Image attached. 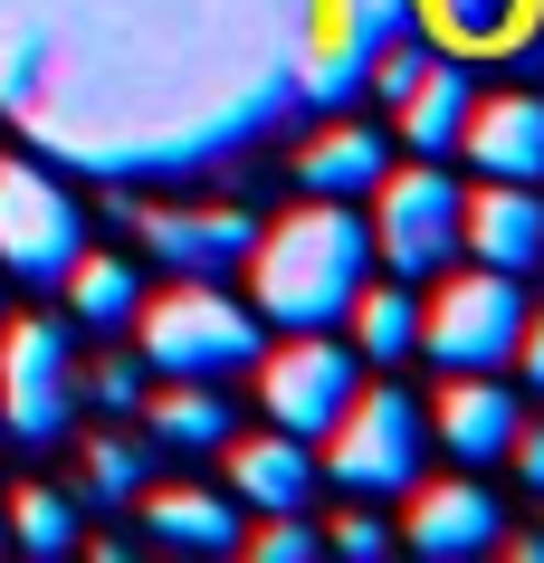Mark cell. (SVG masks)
Wrapping results in <instances>:
<instances>
[{
	"instance_id": "obj_1",
	"label": "cell",
	"mask_w": 544,
	"mask_h": 563,
	"mask_svg": "<svg viewBox=\"0 0 544 563\" xmlns=\"http://www.w3.org/2000/svg\"><path fill=\"white\" fill-rule=\"evenodd\" d=\"M248 258H258V316H268V325L325 334V325H344V306H354L363 277H373V230H363L344 201H306V210H287Z\"/></svg>"
},
{
	"instance_id": "obj_2",
	"label": "cell",
	"mask_w": 544,
	"mask_h": 563,
	"mask_svg": "<svg viewBox=\"0 0 544 563\" xmlns=\"http://www.w3.org/2000/svg\"><path fill=\"white\" fill-rule=\"evenodd\" d=\"M258 316H248L240 297H220L211 277H181V287H163V297L134 306V344H144L153 373H173V383H211V373H240V363H258Z\"/></svg>"
},
{
	"instance_id": "obj_3",
	"label": "cell",
	"mask_w": 544,
	"mask_h": 563,
	"mask_svg": "<svg viewBox=\"0 0 544 563\" xmlns=\"http://www.w3.org/2000/svg\"><path fill=\"white\" fill-rule=\"evenodd\" d=\"M515 334H525V297H515L507 267H468L440 287V306L421 316V354L449 363V373H497L515 363Z\"/></svg>"
},
{
	"instance_id": "obj_4",
	"label": "cell",
	"mask_w": 544,
	"mask_h": 563,
	"mask_svg": "<svg viewBox=\"0 0 544 563\" xmlns=\"http://www.w3.org/2000/svg\"><path fill=\"white\" fill-rule=\"evenodd\" d=\"M87 249V220L77 201L58 191V173H38V163H0V267L20 277V287H58L67 267Z\"/></svg>"
},
{
	"instance_id": "obj_5",
	"label": "cell",
	"mask_w": 544,
	"mask_h": 563,
	"mask_svg": "<svg viewBox=\"0 0 544 563\" xmlns=\"http://www.w3.org/2000/svg\"><path fill=\"white\" fill-rule=\"evenodd\" d=\"M325 440H334V487H354V497H401L421 477V411H411V391H354Z\"/></svg>"
},
{
	"instance_id": "obj_6",
	"label": "cell",
	"mask_w": 544,
	"mask_h": 563,
	"mask_svg": "<svg viewBox=\"0 0 544 563\" xmlns=\"http://www.w3.org/2000/svg\"><path fill=\"white\" fill-rule=\"evenodd\" d=\"M373 258L401 277H440L458 258V181L449 173H382L373 181Z\"/></svg>"
},
{
	"instance_id": "obj_7",
	"label": "cell",
	"mask_w": 544,
	"mask_h": 563,
	"mask_svg": "<svg viewBox=\"0 0 544 563\" xmlns=\"http://www.w3.org/2000/svg\"><path fill=\"white\" fill-rule=\"evenodd\" d=\"M354 391H363V373H354V354H344L334 334H287V344L268 354V373H258L268 420H277V430H297V440H325Z\"/></svg>"
},
{
	"instance_id": "obj_8",
	"label": "cell",
	"mask_w": 544,
	"mask_h": 563,
	"mask_svg": "<svg viewBox=\"0 0 544 563\" xmlns=\"http://www.w3.org/2000/svg\"><path fill=\"white\" fill-rule=\"evenodd\" d=\"M67 401H77V383H67V334L58 325H10L0 334V430H20V440H58L67 430Z\"/></svg>"
},
{
	"instance_id": "obj_9",
	"label": "cell",
	"mask_w": 544,
	"mask_h": 563,
	"mask_svg": "<svg viewBox=\"0 0 544 563\" xmlns=\"http://www.w3.org/2000/svg\"><path fill=\"white\" fill-rule=\"evenodd\" d=\"M497 534H507V516H497V497H487L478 477H430L421 497H411V554H430V563L487 554Z\"/></svg>"
},
{
	"instance_id": "obj_10",
	"label": "cell",
	"mask_w": 544,
	"mask_h": 563,
	"mask_svg": "<svg viewBox=\"0 0 544 563\" xmlns=\"http://www.w3.org/2000/svg\"><path fill=\"white\" fill-rule=\"evenodd\" d=\"M458 249H478V267H535L544 258V201L535 181H487L478 201H458Z\"/></svg>"
},
{
	"instance_id": "obj_11",
	"label": "cell",
	"mask_w": 544,
	"mask_h": 563,
	"mask_svg": "<svg viewBox=\"0 0 544 563\" xmlns=\"http://www.w3.org/2000/svg\"><path fill=\"white\" fill-rule=\"evenodd\" d=\"M230 449V497L258 506V516H306V497H315V459H306L297 430H277L268 440H220Z\"/></svg>"
},
{
	"instance_id": "obj_12",
	"label": "cell",
	"mask_w": 544,
	"mask_h": 563,
	"mask_svg": "<svg viewBox=\"0 0 544 563\" xmlns=\"http://www.w3.org/2000/svg\"><path fill=\"white\" fill-rule=\"evenodd\" d=\"M144 239L181 277H230V267L258 249V220L248 210H144Z\"/></svg>"
},
{
	"instance_id": "obj_13",
	"label": "cell",
	"mask_w": 544,
	"mask_h": 563,
	"mask_svg": "<svg viewBox=\"0 0 544 563\" xmlns=\"http://www.w3.org/2000/svg\"><path fill=\"white\" fill-rule=\"evenodd\" d=\"M458 144L497 181H544V96H487V106H468Z\"/></svg>"
},
{
	"instance_id": "obj_14",
	"label": "cell",
	"mask_w": 544,
	"mask_h": 563,
	"mask_svg": "<svg viewBox=\"0 0 544 563\" xmlns=\"http://www.w3.org/2000/svg\"><path fill=\"white\" fill-rule=\"evenodd\" d=\"M515 391H497V373H449V391H440V440L478 468V459H507L515 440Z\"/></svg>"
},
{
	"instance_id": "obj_15",
	"label": "cell",
	"mask_w": 544,
	"mask_h": 563,
	"mask_svg": "<svg viewBox=\"0 0 544 563\" xmlns=\"http://www.w3.org/2000/svg\"><path fill=\"white\" fill-rule=\"evenodd\" d=\"M144 526H153V544H181V554H230V544H240V497H211V487H144Z\"/></svg>"
},
{
	"instance_id": "obj_16",
	"label": "cell",
	"mask_w": 544,
	"mask_h": 563,
	"mask_svg": "<svg viewBox=\"0 0 544 563\" xmlns=\"http://www.w3.org/2000/svg\"><path fill=\"white\" fill-rule=\"evenodd\" d=\"M468 106H478V87H468V67L458 58H430L421 87L401 96V134H411V153H458V134H468Z\"/></svg>"
},
{
	"instance_id": "obj_17",
	"label": "cell",
	"mask_w": 544,
	"mask_h": 563,
	"mask_svg": "<svg viewBox=\"0 0 544 563\" xmlns=\"http://www.w3.org/2000/svg\"><path fill=\"white\" fill-rule=\"evenodd\" d=\"M297 181L315 191V201H354V191H373L382 181V134L373 124H334V134H315L297 163Z\"/></svg>"
},
{
	"instance_id": "obj_18",
	"label": "cell",
	"mask_w": 544,
	"mask_h": 563,
	"mask_svg": "<svg viewBox=\"0 0 544 563\" xmlns=\"http://www.w3.org/2000/svg\"><path fill=\"white\" fill-rule=\"evenodd\" d=\"M58 297L77 306V325H134V306H144V287H134V267L124 258H96V249H77V267L58 277Z\"/></svg>"
},
{
	"instance_id": "obj_19",
	"label": "cell",
	"mask_w": 544,
	"mask_h": 563,
	"mask_svg": "<svg viewBox=\"0 0 544 563\" xmlns=\"http://www.w3.org/2000/svg\"><path fill=\"white\" fill-rule=\"evenodd\" d=\"M344 316H354V344H363L373 363H401L411 344H421V306H411V277H401V287H373V277H363V297L344 306Z\"/></svg>"
},
{
	"instance_id": "obj_20",
	"label": "cell",
	"mask_w": 544,
	"mask_h": 563,
	"mask_svg": "<svg viewBox=\"0 0 544 563\" xmlns=\"http://www.w3.org/2000/svg\"><path fill=\"white\" fill-rule=\"evenodd\" d=\"M134 411L153 420V440H163V449H220V440H230V401L201 391V383H173L163 401H134Z\"/></svg>"
},
{
	"instance_id": "obj_21",
	"label": "cell",
	"mask_w": 544,
	"mask_h": 563,
	"mask_svg": "<svg viewBox=\"0 0 544 563\" xmlns=\"http://www.w3.org/2000/svg\"><path fill=\"white\" fill-rule=\"evenodd\" d=\"M0 534H10L20 554H67V544H77V506L48 497V487H20V497L0 506Z\"/></svg>"
},
{
	"instance_id": "obj_22",
	"label": "cell",
	"mask_w": 544,
	"mask_h": 563,
	"mask_svg": "<svg viewBox=\"0 0 544 563\" xmlns=\"http://www.w3.org/2000/svg\"><path fill=\"white\" fill-rule=\"evenodd\" d=\"M87 497H96V506H134V497H144V449L96 440V449H87Z\"/></svg>"
},
{
	"instance_id": "obj_23",
	"label": "cell",
	"mask_w": 544,
	"mask_h": 563,
	"mask_svg": "<svg viewBox=\"0 0 544 563\" xmlns=\"http://www.w3.org/2000/svg\"><path fill=\"white\" fill-rule=\"evenodd\" d=\"M315 554H325V534L306 516H258V563H315Z\"/></svg>"
},
{
	"instance_id": "obj_24",
	"label": "cell",
	"mask_w": 544,
	"mask_h": 563,
	"mask_svg": "<svg viewBox=\"0 0 544 563\" xmlns=\"http://www.w3.org/2000/svg\"><path fill=\"white\" fill-rule=\"evenodd\" d=\"M87 401H96V411H134V401H144V363H96Z\"/></svg>"
},
{
	"instance_id": "obj_25",
	"label": "cell",
	"mask_w": 544,
	"mask_h": 563,
	"mask_svg": "<svg viewBox=\"0 0 544 563\" xmlns=\"http://www.w3.org/2000/svg\"><path fill=\"white\" fill-rule=\"evenodd\" d=\"M421 67H430V48H392V58H373V87H382V96L401 106V96L421 87Z\"/></svg>"
},
{
	"instance_id": "obj_26",
	"label": "cell",
	"mask_w": 544,
	"mask_h": 563,
	"mask_svg": "<svg viewBox=\"0 0 544 563\" xmlns=\"http://www.w3.org/2000/svg\"><path fill=\"white\" fill-rule=\"evenodd\" d=\"M382 544H392V534L373 526V516H344V526H334V544H325V554H344V563H373V554H382Z\"/></svg>"
},
{
	"instance_id": "obj_27",
	"label": "cell",
	"mask_w": 544,
	"mask_h": 563,
	"mask_svg": "<svg viewBox=\"0 0 544 563\" xmlns=\"http://www.w3.org/2000/svg\"><path fill=\"white\" fill-rule=\"evenodd\" d=\"M507 459H515V477H525V487H544V430H525V420H515Z\"/></svg>"
},
{
	"instance_id": "obj_28",
	"label": "cell",
	"mask_w": 544,
	"mask_h": 563,
	"mask_svg": "<svg viewBox=\"0 0 544 563\" xmlns=\"http://www.w3.org/2000/svg\"><path fill=\"white\" fill-rule=\"evenodd\" d=\"M515 354H525V383L544 391V325H525V334H515Z\"/></svg>"
},
{
	"instance_id": "obj_29",
	"label": "cell",
	"mask_w": 544,
	"mask_h": 563,
	"mask_svg": "<svg viewBox=\"0 0 544 563\" xmlns=\"http://www.w3.org/2000/svg\"><path fill=\"white\" fill-rule=\"evenodd\" d=\"M0 544H10V534H0Z\"/></svg>"
}]
</instances>
